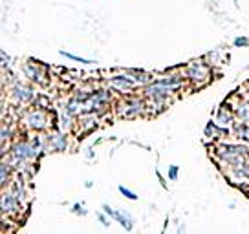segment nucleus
Returning a JSON list of instances; mask_svg holds the SVG:
<instances>
[{
	"label": "nucleus",
	"mask_w": 249,
	"mask_h": 234,
	"mask_svg": "<svg viewBox=\"0 0 249 234\" xmlns=\"http://www.w3.org/2000/svg\"><path fill=\"white\" fill-rule=\"evenodd\" d=\"M185 79H189L195 86H205L211 81V64L205 61H193L187 64Z\"/></svg>",
	"instance_id": "f257e3e1"
},
{
	"label": "nucleus",
	"mask_w": 249,
	"mask_h": 234,
	"mask_svg": "<svg viewBox=\"0 0 249 234\" xmlns=\"http://www.w3.org/2000/svg\"><path fill=\"white\" fill-rule=\"evenodd\" d=\"M145 112H147V102L140 97H126L117 106V116L123 119H134V117L143 116Z\"/></svg>",
	"instance_id": "f03ea898"
},
{
	"label": "nucleus",
	"mask_w": 249,
	"mask_h": 234,
	"mask_svg": "<svg viewBox=\"0 0 249 234\" xmlns=\"http://www.w3.org/2000/svg\"><path fill=\"white\" fill-rule=\"evenodd\" d=\"M24 123L30 130H37V132H42L50 126V114H48L46 108H39L35 106L33 110H30L26 116H24Z\"/></svg>",
	"instance_id": "7ed1b4c3"
},
{
	"label": "nucleus",
	"mask_w": 249,
	"mask_h": 234,
	"mask_svg": "<svg viewBox=\"0 0 249 234\" xmlns=\"http://www.w3.org/2000/svg\"><path fill=\"white\" fill-rule=\"evenodd\" d=\"M0 205H2V214L6 216H13L17 212H20V207H22V200L17 194H13L9 188H4L2 190V198H0Z\"/></svg>",
	"instance_id": "20e7f679"
},
{
	"label": "nucleus",
	"mask_w": 249,
	"mask_h": 234,
	"mask_svg": "<svg viewBox=\"0 0 249 234\" xmlns=\"http://www.w3.org/2000/svg\"><path fill=\"white\" fill-rule=\"evenodd\" d=\"M108 84L112 86V88H116L117 92H121V94H132L134 90L138 88V83H136L126 71H124V73L112 75V77L108 79Z\"/></svg>",
	"instance_id": "39448f33"
},
{
	"label": "nucleus",
	"mask_w": 249,
	"mask_h": 234,
	"mask_svg": "<svg viewBox=\"0 0 249 234\" xmlns=\"http://www.w3.org/2000/svg\"><path fill=\"white\" fill-rule=\"evenodd\" d=\"M226 176L231 183L244 187L246 183H249V161H246L244 165H236V167H227Z\"/></svg>",
	"instance_id": "423d86ee"
},
{
	"label": "nucleus",
	"mask_w": 249,
	"mask_h": 234,
	"mask_svg": "<svg viewBox=\"0 0 249 234\" xmlns=\"http://www.w3.org/2000/svg\"><path fill=\"white\" fill-rule=\"evenodd\" d=\"M218 126H222V128H226V130H231L234 125V121H236V117H234V110L229 106V104H222L220 108L216 110V114H214V119H213Z\"/></svg>",
	"instance_id": "0eeeda50"
},
{
	"label": "nucleus",
	"mask_w": 249,
	"mask_h": 234,
	"mask_svg": "<svg viewBox=\"0 0 249 234\" xmlns=\"http://www.w3.org/2000/svg\"><path fill=\"white\" fill-rule=\"evenodd\" d=\"M9 95H11V99L17 102V104H26V102H30L35 99V92L31 90L30 86H24L20 83H17L11 90H9Z\"/></svg>",
	"instance_id": "6e6552de"
},
{
	"label": "nucleus",
	"mask_w": 249,
	"mask_h": 234,
	"mask_svg": "<svg viewBox=\"0 0 249 234\" xmlns=\"http://www.w3.org/2000/svg\"><path fill=\"white\" fill-rule=\"evenodd\" d=\"M44 139V149L46 152L50 150H57V152H62V150L68 149V135L66 134H52V135H48V137H42Z\"/></svg>",
	"instance_id": "1a4fd4ad"
},
{
	"label": "nucleus",
	"mask_w": 249,
	"mask_h": 234,
	"mask_svg": "<svg viewBox=\"0 0 249 234\" xmlns=\"http://www.w3.org/2000/svg\"><path fill=\"white\" fill-rule=\"evenodd\" d=\"M22 73L30 79V81H35V83H44V81H46V79H44V75H46V73L40 70L39 64H35V63H26V64H24Z\"/></svg>",
	"instance_id": "9d476101"
},
{
	"label": "nucleus",
	"mask_w": 249,
	"mask_h": 234,
	"mask_svg": "<svg viewBox=\"0 0 249 234\" xmlns=\"http://www.w3.org/2000/svg\"><path fill=\"white\" fill-rule=\"evenodd\" d=\"M227 132H229V130L222 128V126H218L214 121H209V123L205 125V130H203V134H205V139H213V141L224 137Z\"/></svg>",
	"instance_id": "9b49d317"
},
{
	"label": "nucleus",
	"mask_w": 249,
	"mask_h": 234,
	"mask_svg": "<svg viewBox=\"0 0 249 234\" xmlns=\"http://www.w3.org/2000/svg\"><path fill=\"white\" fill-rule=\"evenodd\" d=\"M126 73L138 83V86H147L150 81H152V75L147 73V71H140V70H126Z\"/></svg>",
	"instance_id": "f8f14e48"
},
{
	"label": "nucleus",
	"mask_w": 249,
	"mask_h": 234,
	"mask_svg": "<svg viewBox=\"0 0 249 234\" xmlns=\"http://www.w3.org/2000/svg\"><path fill=\"white\" fill-rule=\"evenodd\" d=\"M234 117H236V121L249 123V101L238 102V106L234 108Z\"/></svg>",
	"instance_id": "ddd939ff"
},
{
	"label": "nucleus",
	"mask_w": 249,
	"mask_h": 234,
	"mask_svg": "<svg viewBox=\"0 0 249 234\" xmlns=\"http://www.w3.org/2000/svg\"><path fill=\"white\" fill-rule=\"evenodd\" d=\"M114 219H116V221H119V225L124 227L126 231H130V229L134 227L132 216H130L126 211H116V214H114Z\"/></svg>",
	"instance_id": "4468645a"
},
{
	"label": "nucleus",
	"mask_w": 249,
	"mask_h": 234,
	"mask_svg": "<svg viewBox=\"0 0 249 234\" xmlns=\"http://www.w3.org/2000/svg\"><path fill=\"white\" fill-rule=\"evenodd\" d=\"M9 176H11V163L4 157L0 163V185H2V188L6 187V183L9 181Z\"/></svg>",
	"instance_id": "2eb2a0df"
},
{
	"label": "nucleus",
	"mask_w": 249,
	"mask_h": 234,
	"mask_svg": "<svg viewBox=\"0 0 249 234\" xmlns=\"http://www.w3.org/2000/svg\"><path fill=\"white\" fill-rule=\"evenodd\" d=\"M61 55L62 57H66V59H71V61H75V63H81V64H93L95 61H90V59H83V57H77V55L70 53V51H64L61 50Z\"/></svg>",
	"instance_id": "dca6fc26"
},
{
	"label": "nucleus",
	"mask_w": 249,
	"mask_h": 234,
	"mask_svg": "<svg viewBox=\"0 0 249 234\" xmlns=\"http://www.w3.org/2000/svg\"><path fill=\"white\" fill-rule=\"evenodd\" d=\"M119 192H121V194H123L124 198H128L130 201H136V200H138V194H136V192H132L130 188L123 187V185H119Z\"/></svg>",
	"instance_id": "f3484780"
},
{
	"label": "nucleus",
	"mask_w": 249,
	"mask_h": 234,
	"mask_svg": "<svg viewBox=\"0 0 249 234\" xmlns=\"http://www.w3.org/2000/svg\"><path fill=\"white\" fill-rule=\"evenodd\" d=\"M33 104H35V106H39V108H46L48 104H50V101H48V97H42V95H37V97L33 99Z\"/></svg>",
	"instance_id": "a211bd4d"
},
{
	"label": "nucleus",
	"mask_w": 249,
	"mask_h": 234,
	"mask_svg": "<svg viewBox=\"0 0 249 234\" xmlns=\"http://www.w3.org/2000/svg\"><path fill=\"white\" fill-rule=\"evenodd\" d=\"M11 137V128L6 126V123H2V135H0V139H2V145H6V139Z\"/></svg>",
	"instance_id": "6ab92c4d"
},
{
	"label": "nucleus",
	"mask_w": 249,
	"mask_h": 234,
	"mask_svg": "<svg viewBox=\"0 0 249 234\" xmlns=\"http://www.w3.org/2000/svg\"><path fill=\"white\" fill-rule=\"evenodd\" d=\"M233 44L234 46H238V48H246V46H249V39L248 37H236Z\"/></svg>",
	"instance_id": "aec40b11"
},
{
	"label": "nucleus",
	"mask_w": 249,
	"mask_h": 234,
	"mask_svg": "<svg viewBox=\"0 0 249 234\" xmlns=\"http://www.w3.org/2000/svg\"><path fill=\"white\" fill-rule=\"evenodd\" d=\"M178 172H179V168L176 167V165H171L169 167V180H178Z\"/></svg>",
	"instance_id": "412c9836"
},
{
	"label": "nucleus",
	"mask_w": 249,
	"mask_h": 234,
	"mask_svg": "<svg viewBox=\"0 0 249 234\" xmlns=\"http://www.w3.org/2000/svg\"><path fill=\"white\" fill-rule=\"evenodd\" d=\"M97 218H99V221H101V225L103 227H110V221H108V214H107V212H99V214H97Z\"/></svg>",
	"instance_id": "4be33fe9"
},
{
	"label": "nucleus",
	"mask_w": 249,
	"mask_h": 234,
	"mask_svg": "<svg viewBox=\"0 0 249 234\" xmlns=\"http://www.w3.org/2000/svg\"><path fill=\"white\" fill-rule=\"evenodd\" d=\"M83 207H85L83 203H75V205H73V212H75V214H81V216H85L86 209H83Z\"/></svg>",
	"instance_id": "5701e85b"
},
{
	"label": "nucleus",
	"mask_w": 249,
	"mask_h": 234,
	"mask_svg": "<svg viewBox=\"0 0 249 234\" xmlns=\"http://www.w3.org/2000/svg\"><path fill=\"white\" fill-rule=\"evenodd\" d=\"M103 212H107V214H108L110 218H114V214H116V211H114V209H112L110 205H107V203L103 205Z\"/></svg>",
	"instance_id": "b1692460"
}]
</instances>
